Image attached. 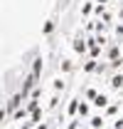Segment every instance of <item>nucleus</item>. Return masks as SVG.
<instances>
[{
    "label": "nucleus",
    "instance_id": "nucleus-13",
    "mask_svg": "<svg viewBox=\"0 0 123 129\" xmlns=\"http://www.w3.org/2000/svg\"><path fill=\"white\" fill-rule=\"evenodd\" d=\"M79 114L86 117V114H89V104H79Z\"/></svg>",
    "mask_w": 123,
    "mask_h": 129
},
{
    "label": "nucleus",
    "instance_id": "nucleus-7",
    "mask_svg": "<svg viewBox=\"0 0 123 129\" xmlns=\"http://www.w3.org/2000/svg\"><path fill=\"white\" fill-rule=\"evenodd\" d=\"M94 70H98V64H96V60H89V62L84 64V72H94Z\"/></svg>",
    "mask_w": 123,
    "mask_h": 129
},
{
    "label": "nucleus",
    "instance_id": "nucleus-15",
    "mask_svg": "<svg viewBox=\"0 0 123 129\" xmlns=\"http://www.w3.org/2000/svg\"><path fill=\"white\" fill-rule=\"evenodd\" d=\"M69 70H72V62L64 60V62H62V72H69Z\"/></svg>",
    "mask_w": 123,
    "mask_h": 129
},
{
    "label": "nucleus",
    "instance_id": "nucleus-18",
    "mask_svg": "<svg viewBox=\"0 0 123 129\" xmlns=\"http://www.w3.org/2000/svg\"><path fill=\"white\" fill-rule=\"evenodd\" d=\"M34 129H49V127H47V124H37Z\"/></svg>",
    "mask_w": 123,
    "mask_h": 129
},
{
    "label": "nucleus",
    "instance_id": "nucleus-17",
    "mask_svg": "<svg viewBox=\"0 0 123 129\" xmlns=\"http://www.w3.org/2000/svg\"><path fill=\"white\" fill-rule=\"evenodd\" d=\"M5 117H8V112H5V109H0V122H2Z\"/></svg>",
    "mask_w": 123,
    "mask_h": 129
},
{
    "label": "nucleus",
    "instance_id": "nucleus-16",
    "mask_svg": "<svg viewBox=\"0 0 123 129\" xmlns=\"http://www.w3.org/2000/svg\"><path fill=\"white\" fill-rule=\"evenodd\" d=\"M86 97L89 99H96V89H86Z\"/></svg>",
    "mask_w": 123,
    "mask_h": 129
},
{
    "label": "nucleus",
    "instance_id": "nucleus-6",
    "mask_svg": "<svg viewBox=\"0 0 123 129\" xmlns=\"http://www.w3.org/2000/svg\"><path fill=\"white\" fill-rule=\"evenodd\" d=\"M86 47H89V45H86L84 40H74V50H76V52H81V55H84V52H86Z\"/></svg>",
    "mask_w": 123,
    "mask_h": 129
},
{
    "label": "nucleus",
    "instance_id": "nucleus-3",
    "mask_svg": "<svg viewBox=\"0 0 123 129\" xmlns=\"http://www.w3.org/2000/svg\"><path fill=\"white\" fill-rule=\"evenodd\" d=\"M30 75H34V77L40 80V75H42V60H40V57L32 62V72H30Z\"/></svg>",
    "mask_w": 123,
    "mask_h": 129
},
{
    "label": "nucleus",
    "instance_id": "nucleus-10",
    "mask_svg": "<svg viewBox=\"0 0 123 129\" xmlns=\"http://www.w3.org/2000/svg\"><path fill=\"white\" fill-rule=\"evenodd\" d=\"M108 57H111V60H118V47H116V45L108 50Z\"/></svg>",
    "mask_w": 123,
    "mask_h": 129
},
{
    "label": "nucleus",
    "instance_id": "nucleus-11",
    "mask_svg": "<svg viewBox=\"0 0 123 129\" xmlns=\"http://www.w3.org/2000/svg\"><path fill=\"white\" fill-rule=\"evenodd\" d=\"M101 124H104V119H101V117H94V119H91V127H94V129H98Z\"/></svg>",
    "mask_w": 123,
    "mask_h": 129
},
{
    "label": "nucleus",
    "instance_id": "nucleus-2",
    "mask_svg": "<svg viewBox=\"0 0 123 129\" xmlns=\"http://www.w3.org/2000/svg\"><path fill=\"white\" fill-rule=\"evenodd\" d=\"M22 109H25V114H32V112L40 109V102L37 99H27V107H22Z\"/></svg>",
    "mask_w": 123,
    "mask_h": 129
},
{
    "label": "nucleus",
    "instance_id": "nucleus-12",
    "mask_svg": "<svg viewBox=\"0 0 123 129\" xmlns=\"http://www.w3.org/2000/svg\"><path fill=\"white\" fill-rule=\"evenodd\" d=\"M40 94H42V87H34L32 94H30V99H40Z\"/></svg>",
    "mask_w": 123,
    "mask_h": 129
},
{
    "label": "nucleus",
    "instance_id": "nucleus-5",
    "mask_svg": "<svg viewBox=\"0 0 123 129\" xmlns=\"http://www.w3.org/2000/svg\"><path fill=\"white\" fill-rule=\"evenodd\" d=\"M42 32H44V35H52V32H54V20H47L44 25H42Z\"/></svg>",
    "mask_w": 123,
    "mask_h": 129
},
{
    "label": "nucleus",
    "instance_id": "nucleus-9",
    "mask_svg": "<svg viewBox=\"0 0 123 129\" xmlns=\"http://www.w3.org/2000/svg\"><path fill=\"white\" fill-rule=\"evenodd\" d=\"M111 87H123V77L121 75H116V77L111 80Z\"/></svg>",
    "mask_w": 123,
    "mask_h": 129
},
{
    "label": "nucleus",
    "instance_id": "nucleus-8",
    "mask_svg": "<svg viewBox=\"0 0 123 129\" xmlns=\"http://www.w3.org/2000/svg\"><path fill=\"white\" fill-rule=\"evenodd\" d=\"M106 102H108V99H106L104 94H96V99H94V104H96V107H106Z\"/></svg>",
    "mask_w": 123,
    "mask_h": 129
},
{
    "label": "nucleus",
    "instance_id": "nucleus-1",
    "mask_svg": "<svg viewBox=\"0 0 123 129\" xmlns=\"http://www.w3.org/2000/svg\"><path fill=\"white\" fill-rule=\"evenodd\" d=\"M22 102H25V99H22V94H20V92H17V94H12L10 99H8V109H5V112H8V114H15L17 109L22 107Z\"/></svg>",
    "mask_w": 123,
    "mask_h": 129
},
{
    "label": "nucleus",
    "instance_id": "nucleus-14",
    "mask_svg": "<svg viewBox=\"0 0 123 129\" xmlns=\"http://www.w3.org/2000/svg\"><path fill=\"white\" fill-rule=\"evenodd\" d=\"M59 89H64V82H62V80H54V92H59Z\"/></svg>",
    "mask_w": 123,
    "mask_h": 129
},
{
    "label": "nucleus",
    "instance_id": "nucleus-4",
    "mask_svg": "<svg viewBox=\"0 0 123 129\" xmlns=\"http://www.w3.org/2000/svg\"><path fill=\"white\" fill-rule=\"evenodd\" d=\"M66 112L72 114V117H74V114H79V99H72V102H69V107H66Z\"/></svg>",
    "mask_w": 123,
    "mask_h": 129
}]
</instances>
